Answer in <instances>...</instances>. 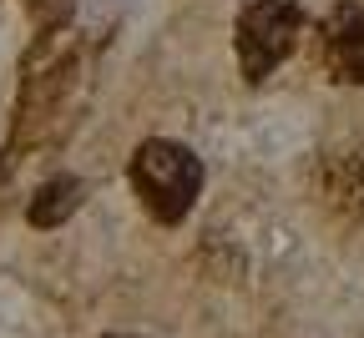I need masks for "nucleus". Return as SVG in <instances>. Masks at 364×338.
<instances>
[{"label": "nucleus", "instance_id": "f257e3e1", "mask_svg": "<svg viewBox=\"0 0 364 338\" xmlns=\"http://www.w3.org/2000/svg\"><path fill=\"white\" fill-rule=\"evenodd\" d=\"M132 187L157 222H182L198 197V187H203V167L182 141L152 136L132 157Z\"/></svg>", "mask_w": 364, "mask_h": 338}, {"label": "nucleus", "instance_id": "7ed1b4c3", "mask_svg": "<svg viewBox=\"0 0 364 338\" xmlns=\"http://www.w3.org/2000/svg\"><path fill=\"white\" fill-rule=\"evenodd\" d=\"M318 56L344 86H364V6H334L318 26Z\"/></svg>", "mask_w": 364, "mask_h": 338}, {"label": "nucleus", "instance_id": "423d86ee", "mask_svg": "<svg viewBox=\"0 0 364 338\" xmlns=\"http://www.w3.org/2000/svg\"><path fill=\"white\" fill-rule=\"evenodd\" d=\"M56 6H66V0H56Z\"/></svg>", "mask_w": 364, "mask_h": 338}, {"label": "nucleus", "instance_id": "39448f33", "mask_svg": "<svg viewBox=\"0 0 364 338\" xmlns=\"http://www.w3.org/2000/svg\"><path fill=\"white\" fill-rule=\"evenodd\" d=\"M86 197V187L76 177H56V182H46L36 197H31V227H61Z\"/></svg>", "mask_w": 364, "mask_h": 338}, {"label": "nucleus", "instance_id": "20e7f679", "mask_svg": "<svg viewBox=\"0 0 364 338\" xmlns=\"http://www.w3.org/2000/svg\"><path fill=\"white\" fill-rule=\"evenodd\" d=\"M324 192L329 202L349 217H364V152L354 157H329L324 162Z\"/></svg>", "mask_w": 364, "mask_h": 338}, {"label": "nucleus", "instance_id": "f03ea898", "mask_svg": "<svg viewBox=\"0 0 364 338\" xmlns=\"http://www.w3.org/2000/svg\"><path fill=\"white\" fill-rule=\"evenodd\" d=\"M299 6L294 0H253L238 16V66L248 81H263L299 40Z\"/></svg>", "mask_w": 364, "mask_h": 338}]
</instances>
